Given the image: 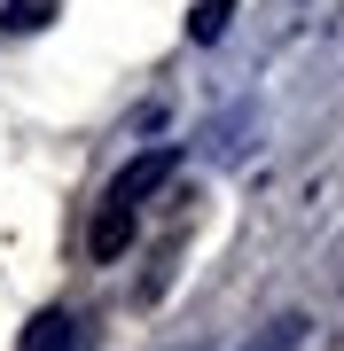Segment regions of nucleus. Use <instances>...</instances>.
Listing matches in <instances>:
<instances>
[{
	"label": "nucleus",
	"mask_w": 344,
	"mask_h": 351,
	"mask_svg": "<svg viewBox=\"0 0 344 351\" xmlns=\"http://www.w3.org/2000/svg\"><path fill=\"white\" fill-rule=\"evenodd\" d=\"M172 164H180L172 149H149V156H133L126 172L110 180V195H117V203H133V211H141V203H149V195H157V188L172 180Z\"/></svg>",
	"instance_id": "obj_1"
},
{
	"label": "nucleus",
	"mask_w": 344,
	"mask_h": 351,
	"mask_svg": "<svg viewBox=\"0 0 344 351\" xmlns=\"http://www.w3.org/2000/svg\"><path fill=\"white\" fill-rule=\"evenodd\" d=\"M188 32L196 39H219V32H227V0H204V8L188 16Z\"/></svg>",
	"instance_id": "obj_5"
},
{
	"label": "nucleus",
	"mask_w": 344,
	"mask_h": 351,
	"mask_svg": "<svg viewBox=\"0 0 344 351\" xmlns=\"http://www.w3.org/2000/svg\"><path fill=\"white\" fill-rule=\"evenodd\" d=\"M16 351H78V320L47 304V313H32V328L16 336Z\"/></svg>",
	"instance_id": "obj_3"
},
{
	"label": "nucleus",
	"mask_w": 344,
	"mask_h": 351,
	"mask_svg": "<svg viewBox=\"0 0 344 351\" xmlns=\"http://www.w3.org/2000/svg\"><path fill=\"white\" fill-rule=\"evenodd\" d=\"M126 242H133V203L102 195V211H94V226H87V250L102 258V265H117V258H126Z\"/></svg>",
	"instance_id": "obj_2"
},
{
	"label": "nucleus",
	"mask_w": 344,
	"mask_h": 351,
	"mask_svg": "<svg viewBox=\"0 0 344 351\" xmlns=\"http://www.w3.org/2000/svg\"><path fill=\"white\" fill-rule=\"evenodd\" d=\"M306 328H313L306 313H282V320H266V328H258L242 351H297V343H306Z\"/></svg>",
	"instance_id": "obj_4"
}]
</instances>
